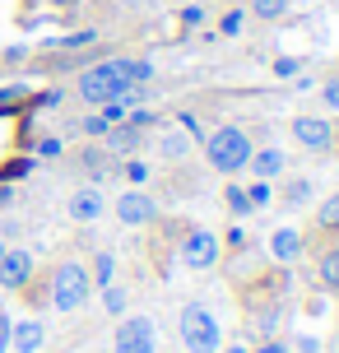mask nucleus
I'll return each instance as SVG.
<instances>
[{"instance_id":"17","label":"nucleus","mask_w":339,"mask_h":353,"mask_svg":"<svg viewBox=\"0 0 339 353\" xmlns=\"http://www.w3.org/2000/svg\"><path fill=\"white\" fill-rule=\"evenodd\" d=\"M28 168H33V163H28V159H14V163H10V168H0V181L10 186V181H14V176H23V172H28Z\"/></svg>"},{"instance_id":"16","label":"nucleus","mask_w":339,"mask_h":353,"mask_svg":"<svg viewBox=\"0 0 339 353\" xmlns=\"http://www.w3.org/2000/svg\"><path fill=\"white\" fill-rule=\"evenodd\" d=\"M284 5H288V0H251V10H256L260 19H279V14H284Z\"/></svg>"},{"instance_id":"3","label":"nucleus","mask_w":339,"mask_h":353,"mask_svg":"<svg viewBox=\"0 0 339 353\" xmlns=\"http://www.w3.org/2000/svg\"><path fill=\"white\" fill-rule=\"evenodd\" d=\"M84 298H89V274H84V265H61L52 279V302L56 312H74V307H84Z\"/></svg>"},{"instance_id":"29","label":"nucleus","mask_w":339,"mask_h":353,"mask_svg":"<svg viewBox=\"0 0 339 353\" xmlns=\"http://www.w3.org/2000/svg\"><path fill=\"white\" fill-rule=\"evenodd\" d=\"M125 176H130V181H144V176H149V168H144V163H130V168H125Z\"/></svg>"},{"instance_id":"33","label":"nucleus","mask_w":339,"mask_h":353,"mask_svg":"<svg viewBox=\"0 0 339 353\" xmlns=\"http://www.w3.org/2000/svg\"><path fill=\"white\" fill-rule=\"evenodd\" d=\"M228 353H247V349H242V344H232V349H228Z\"/></svg>"},{"instance_id":"21","label":"nucleus","mask_w":339,"mask_h":353,"mask_svg":"<svg viewBox=\"0 0 339 353\" xmlns=\"http://www.w3.org/2000/svg\"><path fill=\"white\" fill-rule=\"evenodd\" d=\"M23 103V88H0V112H5V107H19Z\"/></svg>"},{"instance_id":"28","label":"nucleus","mask_w":339,"mask_h":353,"mask_svg":"<svg viewBox=\"0 0 339 353\" xmlns=\"http://www.w3.org/2000/svg\"><path fill=\"white\" fill-rule=\"evenodd\" d=\"M200 19H205V14H200V5H191V10H186V14H181V23H186V28H196Z\"/></svg>"},{"instance_id":"20","label":"nucleus","mask_w":339,"mask_h":353,"mask_svg":"<svg viewBox=\"0 0 339 353\" xmlns=\"http://www.w3.org/2000/svg\"><path fill=\"white\" fill-rule=\"evenodd\" d=\"M107 112H103V121H121L125 117V98H112V103H103Z\"/></svg>"},{"instance_id":"22","label":"nucleus","mask_w":339,"mask_h":353,"mask_svg":"<svg viewBox=\"0 0 339 353\" xmlns=\"http://www.w3.org/2000/svg\"><path fill=\"white\" fill-rule=\"evenodd\" d=\"M121 307H125V293L107 283V312H121Z\"/></svg>"},{"instance_id":"2","label":"nucleus","mask_w":339,"mask_h":353,"mask_svg":"<svg viewBox=\"0 0 339 353\" xmlns=\"http://www.w3.org/2000/svg\"><path fill=\"white\" fill-rule=\"evenodd\" d=\"M247 159H251L247 130L228 125V130H214L209 135V163H214L218 172H237V168H247Z\"/></svg>"},{"instance_id":"1","label":"nucleus","mask_w":339,"mask_h":353,"mask_svg":"<svg viewBox=\"0 0 339 353\" xmlns=\"http://www.w3.org/2000/svg\"><path fill=\"white\" fill-rule=\"evenodd\" d=\"M149 74L154 70L144 61H107V65H93L79 79V93H84V103H112V98L135 93V84H144Z\"/></svg>"},{"instance_id":"9","label":"nucleus","mask_w":339,"mask_h":353,"mask_svg":"<svg viewBox=\"0 0 339 353\" xmlns=\"http://www.w3.org/2000/svg\"><path fill=\"white\" fill-rule=\"evenodd\" d=\"M116 214H121V223H149L154 219V200L149 195H140V191H130V195H121V205H116Z\"/></svg>"},{"instance_id":"24","label":"nucleus","mask_w":339,"mask_h":353,"mask_svg":"<svg viewBox=\"0 0 339 353\" xmlns=\"http://www.w3.org/2000/svg\"><path fill=\"white\" fill-rule=\"evenodd\" d=\"M98 279L112 283V256H98Z\"/></svg>"},{"instance_id":"10","label":"nucleus","mask_w":339,"mask_h":353,"mask_svg":"<svg viewBox=\"0 0 339 353\" xmlns=\"http://www.w3.org/2000/svg\"><path fill=\"white\" fill-rule=\"evenodd\" d=\"M10 339H14L19 353H37V349H42V325H37V321H23V325L10 330Z\"/></svg>"},{"instance_id":"35","label":"nucleus","mask_w":339,"mask_h":353,"mask_svg":"<svg viewBox=\"0 0 339 353\" xmlns=\"http://www.w3.org/2000/svg\"><path fill=\"white\" fill-rule=\"evenodd\" d=\"M0 256H5V247H0Z\"/></svg>"},{"instance_id":"25","label":"nucleus","mask_w":339,"mask_h":353,"mask_svg":"<svg viewBox=\"0 0 339 353\" xmlns=\"http://www.w3.org/2000/svg\"><path fill=\"white\" fill-rule=\"evenodd\" d=\"M325 103L339 112V79H330V84H325Z\"/></svg>"},{"instance_id":"34","label":"nucleus","mask_w":339,"mask_h":353,"mask_svg":"<svg viewBox=\"0 0 339 353\" xmlns=\"http://www.w3.org/2000/svg\"><path fill=\"white\" fill-rule=\"evenodd\" d=\"M52 5H74V0H52Z\"/></svg>"},{"instance_id":"8","label":"nucleus","mask_w":339,"mask_h":353,"mask_svg":"<svg viewBox=\"0 0 339 353\" xmlns=\"http://www.w3.org/2000/svg\"><path fill=\"white\" fill-rule=\"evenodd\" d=\"M293 135L307 144V149H330V121H321V117H298V125H293Z\"/></svg>"},{"instance_id":"14","label":"nucleus","mask_w":339,"mask_h":353,"mask_svg":"<svg viewBox=\"0 0 339 353\" xmlns=\"http://www.w3.org/2000/svg\"><path fill=\"white\" fill-rule=\"evenodd\" d=\"M321 283L325 288H339V251H325L321 256Z\"/></svg>"},{"instance_id":"15","label":"nucleus","mask_w":339,"mask_h":353,"mask_svg":"<svg viewBox=\"0 0 339 353\" xmlns=\"http://www.w3.org/2000/svg\"><path fill=\"white\" fill-rule=\"evenodd\" d=\"M316 219H321V228H339V195H330V200H325Z\"/></svg>"},{"instance_id":"13","label":"nucleus","mask_w":339,"mask_h":353,"mask_svg":"<svg viewBox=\"0 0 339 353\" xmlns=\"http://www.w3.org/2000/svg\"><path fill=\"white\" fill-rule=\"evenodd\" d=\"M251 168H256V172L260 176H274V172H284V154H279V149H260V154H251Z\"/></svg>"},{"instance_id":"30","label":"nucleus","mask_w":339,"mask_h":353,"mask_svg":"<svg viewBox=\"0 0 339 353\" xmlns=\"http://www.w3.org/2000/svg\"><path fill=\"white\" fill-rule=\"evenodd\" d=\"M247 200H251V210H256V205H265V200H269V191H265V186H256V191H251Z\"/></svg>"},{"instance_id":"26","label":"nucleus","mask_w":339,"mask_h":353,"mask_svg":"<svg viewBox=\"0 0 339 353\" xmlns=\"http://www.w3.org/2000/svg\"><path fill=\"white\" fill-rule=\"evenodd\" d=\"M0 353H10V316H0Z\"/></svg>"},{"instance_id":"4","label":"nucleus","mask_w":339,"mask_h":353,"mask_svg":"<svg viewBox=\"0 0 339 353\" xmlns=\"http://www.w3.org/2000/svg\"><path fill=\"white\" fill-rule=\"evenodd\" d=\"M181 339L191 353H214L218 349V325L205 307H186L181 312Z\"/></svg>"},{"instance_id":"19","label":"nucleus","mask_w":339,"mask_h":353,"mask_svg":"<svg viewBox=\"0 0 339 353\" xmlns=\"http://www.w3.org/2000/svg\"><path fill=\"white\" fill-rule=\"evenodd\" d=\"M223 33H228V37L242 33V10H228V14H223Z\"/></svg>"},{"instance_id":"7","label":"nucleus","mask_w":339,"mask_h":353,"mask_svg":"<svg viewBox=\"0 0 339 353\" xmlns=\"http://www.w3.org/2000/svg\"><path fill=\"white\" fill-rule=\"evenodd\" d=\"M28 270H33L28 251H5V256H0V283H5V288H23V283H28Z\"/></svg>"},{"instance_id":"23","label":"nucleus","mask_w":339,"mask_h":353,"mask_svg":"<svg viewBox=\"0 0 339 353\" xmlns=\"http://www.w3.org/2000/svg\"><path fill=\"white\" fill-rule=\"evenodd\" d=\"M130 144H135V130H116L112 135V149H130Z\"/></svg>"},{"instance_id":"6","label":"nucleus","mask_w":339,"mask_h":353,"mask_svg":"<svg viewBox=\"0 0 339 353\" xmlns=\"http://www.w3.org/2000/svg\"><path fill=\"white\" fill-rule=\"evenodd\" d=\"M116 353H154V325H149L144 316L121 321V330H116Z\"/></svg>"},{"instance_id":"27","label":"nucleus","mask_w":339,"mask_h":353,"mask_svg":"<svg viewBox=\"0 0 339 353\" xmlns=\"http://www.w3.org/2000/svg\"><path fill=\"white\" fill-rule=\"evenodd\" d=\"M103 130H107V121H103V117H93V121H84V135H103Z\"/></svg>"},{"instance_id":"12","label":"nucleus","mask_w":339,"mask_h":353,"mask_svg":"<svg viewBox=\"0 0 339 353\" xmlns=\"http://www.w3.org/2000/svg\"><path fill=\"white\" fill-rule=\"evenodd\" d=\"M70 214H74V219H84V223L98 219V214H103V195H98V191H79V195H74V205H70Z\"/></svg>"},{"instance_id":"32","label":"nucleus","mask_w":339,"mask_h":353,"mask_svg":"<svg viewBox=\"0 0 339 353\" xmlns=\"http://www.w3.org/2000/svg\"><path fill=\"white\" fill-rule=\"evenodd\" d=\"M0 205H10V186L5 181H0Z\"/></svg>"},{"instance_id":"31","label":"nucleus","mask_w":339,"mask_h":353,"mask_svg":"<svg viewBox=\"0 0 339 353\" xmlns=\"http://www.w3.org/2000/svg\"><path fill=\"white\" fill-rule=\"evenodd\" d=\"M256 353H284V344H274V339H269V344H260Z\"/></svg>"},{"instance_id":"18","label":"nucleus","mask_w":339,"mask_h":353,"mask_svg":"<svg viewBox=\"0 0 339 353\" xmlns=\"http://www.w3.org/2000/svg\"><path fill=\"white\" fill-rule=\"evenodd\" d=\"M228 210H232V214H247V210H251L247 191H237V186H232V191H228Z\"/></svg>"},{"instance_id":"11","label":"nucleus","mask_w":339,"mask_h":353,"mask_svg":"<svg viewBox=\"0 0 339 353\" xmlns=\"http://www.w3.org/2000/svg\"><path fill=\"white\" fill-rule=\"evenodd\" d=\"M269 251H274L279 261H293V256L302 251V237H298L293 228H279V232H274V242H269Z\"/></svg>"},{"instance_id":"5","label":"nucleus","mask_w":339,"mask_h":353,"mask_svg":"<svg viewBox=\"0 0 339 353\" xmlns=\"http://www.w3.org/2000/svg\"><path fill=\"white\" fill-rule=\"evenodd\" d=\"M181 261L191 265V270H209V265L218 261V237L205 232V228H196L186 242H181Z\"/></svg>"}]
</instances>
